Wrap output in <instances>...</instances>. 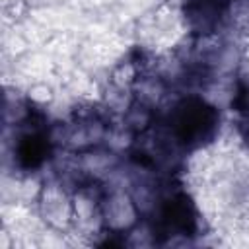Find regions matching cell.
<instances>
[{"label": "cell", "mask_w": 249, "mask_h": 249, "mask_svg": "<svg viewBox=\"0 0 249 249\" xmlns=\"http://www.w3.org/2000/svg\"><path fill=\"white\" fill-rule=\"evenodd\" d=\"M198 216L195 202L185 193L171 195L160 208L158 228L169 237H189L196 231Z\"/></svg>", "instance_id": "2"}, {"label": "cell", "mask_w": 249, "mask_h": 249, "mask_svg": "<svg viewBox=\"0 0 249 249\" xmlns=\"http://www.w3.org/2000/svg\"><path fill=\"white\" fill-rule=\"evenodd\" d=\"M218 123L220 115L208 101L200 97H187L179 101L171 111L169 128L179 144L196 148L214 138Z\"/></svg>", "instance_id": "1"}, {"label": "cell", "mask_w": 249, "mask_h": 249, "mask_svg": "<svg viewBox=\"0 0 249 249\" xmlns=\"http://www.w3.org/2000/svg\"><path fill=\"white\" fill-rule=\"evenodd\" d=\"M231 105H233V109L239 115H243L249 121V80L237 84L235 93H233V99H231Z\"/></svg>", "instance_id": "5"}, {"label": "cell", "mask_w": 249, "mask_h": 249, "mask_svg": "<svg viewBox=\"0 0 249 249\" xmlns=\"http://www.w3.org/2000/svg\"><path fill=\"white\" fill-rule=\"evenodd\" d=\"M230 2L231 0H189L187 12L195 23L204 27V25L212 23Z\"/></svg>", "instance_id": "4"}, {"label": "cell", "mask_w": 249, "mask_h": 249, "mask_svg": "<svg viewBox=\"0 0 249 249\" xmlns=\"http://www.w3.org/2000/svg\"><path fill=\"white\" fill-rule=\"evenodd\" d=\"M49 156V140L41 132H25L14 146V158L21 169H37Z\"/></svg>", "instance_id": "3"}]
</instances>
